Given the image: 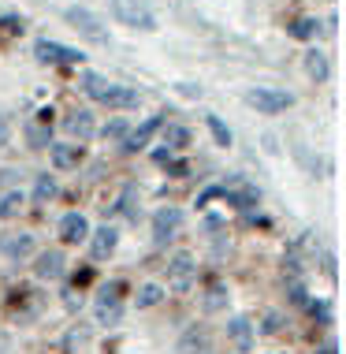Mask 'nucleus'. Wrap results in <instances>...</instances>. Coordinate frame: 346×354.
<instances>
[{
	"label": "nucleus",
	"instance_id": "f257e3e1",
	"mask_svg": "<svg viewBox=\"0 0 346 354\" xmlns=\"http://www.w3.org/2000/svg\"><path fill=\"white\" fill-rule=\"evenodd\" d=\"M246 104H249V109H257L261 116H280V112H287L294 104V93L272 90V86H257V90L246 93Z\"/></svg>",
	"mask_w": 346,
	"mask_h": 354
},
{
	"label": "nucleus",
	"instance_id": "f03ea898",
	"mask_svg": "<svg viewBox=\"0 0 346 354\" xmlns=\"http://www.w3.org/2000/svg\"><path fill=\"white\" fill-rule=\"evenodd\" d=\"M67 23L79 30L86 41H93V45H108V26L101 23L97 15L90 12V8H67Z\"/></svg>",
	"mask_w": 346,
	"mask_h": 354
},
{
	"label": "nucleus",
	"instance_id": "7ed1b4c3",
	"mask_svg": "<svg viewBox=\"0 0 346 354\" xmlns=\"http://www.w3.org/2000/svg\"><path fill=\"white\" fill-rule=\"evenodd\" d=\"M194 280H198V265H194V257L190 254H175L168 261V287L171 291H190L194 287Z\"/></svg>",
	"mask_w": 346,
	"mask_h": 354
},
{
	"label": "nucleus",
	"instance_id": "20e7f679",
	"mask_svg": "<svg viewBox=\"0 0 346 354\" xmlns=\"http://www.w3.org/2000/svg\"><path fill=\"white\" fill-rule=\"evenodd\" d=\"M115 15L123 19L127 26H142V30H157V19L146 4H138V0H112Z\"/></svg>",
	"mask_w": 346,
	"mask_h": 354
},
{
	"label": "nucleus",
	"instance_id": "39448f33",
	"mask_svg": "<svg viewBox=\"0 0 346 354\" xmlns=\"http://www.w3.org/2000/svg\"><path fill=\"white\" fill-rule=\"evenodd\" d=\"M179 227H182V209L179 205H164L157 216H153V243L164 246L168 239H175Z\"/></svg>",
	"mask_w": 346,
	"mask_h": 354
},
{
	"label": "nucleus",
	"instance_id": "423d86ee",
	"mask_svg": "<svg viewBox=\"0 0 346 354\" xmlns=\"http://www.w3.org/2000/svg\"><path fill=\"white\" fill-rule=\"evenodd\" d=\"M34 56H37L41 64H82V60H86L79 49H67V45L49 41V37H41V41L34 45Z\"/></svg>",
	"mask_w": 346,
	"mask_h": 354
},
{
	"label": "nucleus",
	"instance_id": "0eeeda50",
	"mask_svg": "<svg viewBox=\"0 0 346 354\" xmlns=\"http://www.w3.org/2000/svg\"><path fill=\"white\" fill-rule=\"evenodd\" d=\"M0 254L8 261H26L34 254V235L30 232H4L0 235Z\"/></svg>",
	"mask_w": 346,
	"mask_h": 354
},
{
	"label": "nucleus",
	"instance_id": "6e6552de",
	"mask_svg": "<svg viewBox=\"0 0 346 354\" xmlns=\"http://www.w3.org/2000/svg\"><path fill=\"white\" fill-rule=\"evenodd\" d=\"M227 339H231V347H235L238 354H249L253 351V339H257L253 321L249 317H231L227 321Z\"/></svg>",
	"mask_w": 346,
	"mask_h": 354
},
{
	"label": "nucleus",
	"instance_id": "1a4fd4ad",
	"mask_svg": "<svg viewBox=\"0 0 346 354\" xmlns=\"http://www.w3.org/2000/svg\"><path fill=\"white\" fill-rule=\"evenodd\" d=\"M64 131L79 142V146H82V142H90L93 135H97V127H93V112L90 109H75L71 116L64 120Z\"/></svg>",
	"mask_w": 346,
	"mask_h": 354
},
{
	"label": "nucleus",
	"instance_id": "9d476101",
	"mask_svg": "<svg viewBox=\"0 0 346 354\" xmlns=\"http://www.w3.org/2000/svg\"><path fill=\"white\" fill-rule=\"evenodd\" d=\"M64 265H67L64 250H41V254H37V261H34V276H37V280H60Z\"/></svg>",
	"mask_w": 346,
	"mask_h": 354
},
{
	"label": "nucleus",
	"instance_id": "9b49d317",
	"mask_svg": "<svg viewBox=\"0 0 346 354\" xmlns=\"http://www.w3.org/2000/svg\"><path fill=\"white\" fill-rule=\"evenodd\" d=\"M115 246H119V232H115L112 224H104V227H97V232H90V254L97 257V261L112 257Z\"/></svg>",
	"mask_w": 346,
	"mask_h": 354
},
{
	"label": "nucleus",
	"instance_id": "f8f14e48",
	"mask_svg": "<svg viewBox=\"0 0 346 354\" xmlns=\"http://www.w3.org/2000/svg\"><path fill=\"white\" fill-rule=\"evenodd\" d=\"M220 198H227V205H235V209H253L257 202H261L257 187L242 183V179H235L231 187H224V190H220Z\"/></svg>",
	"mask_w": 346,
	"mask_h": 354
},
{
	"label": "nucleus",
	"instance_id": "ddd939ff",
	"mask_svg": "<svg viewBox=\"0 0 346 354\" xmlns=\"http://www.w3.org/2000/svg\"><path fill=\"white\" fill-rule=\"evenodd\" d=\"M142 93L134 90V86H115L108 82V90L101 93V104H108V109H138Z\"/></svg>",
	"mask_w": 346,
	"mask_h": 354
},
{
	"label": "nucleus",
	"instance_id": "4468645a",
	"mask_svg": "<svg viewBox=\"0 0 346 354\" xmlns=\"http://www.w3.org/2000/svg\"><path fill=\"white\" fill-rule=\"evenodd\" d=\"M49 153H52V165L60 171L79 168V160H82V146H79V142H52Z\"/></svg>",
	"mask_w": 346,
	"mask_h": 354
},
{
	"label": "nucleus",
	"instance_id": "2eb2a0df",
	"mask_svg": "<svg viewBox=\"0 0 346 354\" xmlns=\"http://www.w3.org/2000/svg\"><path fill=\"white\" fill-rule=\"evenodd\" d=\"M160 127H164V120H160V116H149V120L142 123L138 131H131V135L123 138V149H127V153H138V149H146V146H149V138L157 135Z\"/></svg>",
	"mask_w": 346,
	"mask_h": 354
},
{
	"label": "nucleus",
	"instance_id": "dca6fc26",
	"mask_svg": "<svg viewBox=\"0 0 346 354\" xmlns=\"http://www.w3.org/2000/svg\"><path fill=\"white\" fill-rule=\"evenodd\" d=\"M60 239L64 243H86V239H90V220L82 213H67L60 220Z\"/></svg>",
	"mask_w": 346,
	"mask_h": 354
},
{
	"label": "nucleus",
	"instance_id": "f3484780",
	"mask_svg": "<svg viewBox=\"0 0 346 354\" xmlns=\"http://www.w3.org/2000/svg\"><path fill=\"white\" fill-rule=\"evenodd\" d=\"M123 321V302L97 295V324H119Z\"/></svg>",
	"mask_w": 346,
	"mask_h": 354
},
{
	"label": "nucleus",
	"instance_id": "a211bd4d",
	"mask_svg": "<svg viewBox=\"0 0 346 354\" xmlns=\"http://www.w3.org/2000/svg\"><path fill=\"white\" fill-rule=\"evenodd\" d=\"M305 71H309V79H313V82H324V79L331 75L328 56H324L320 49H309V53H305Z\"/></svg>",
	"mask_w": 346,
	"mask_h": 354
},
{
	"label": "nucleus",
	"instance_id": "6ab92c4d",
	"mask_svg": "<svg viewBox=\"0 0 346 354\" xmlns=\"http://www.w3.org/2000/svg\"><path fill=\"white\" fill-rule=\"evenodd\" d=\"M56 190H60V187H56V179L49 176V171H45V176H37V179H34V202H37V205L52 202Z\"/></svg>",
	"mask_w": 346,
	"mask_h": 354
},
{
	"label": "nucleus",
	"instance_id": "aec40b11",
	"mask_svg": "<svg viewBox=\"0 0 346 354\" xmlns=\"http://www.w3.org/2000/svg\"><path fill=\"white\" fill-rule=\"evenodd\" d=\"M26 142H30L34 149H45V146H52V131H49V123H30L26 127Z\"/></svg>",
	"mask_w": 346,
	"mask_h": 354
},
{
	"label": "nucleus",
	"instance_id": "412c9836",
	"mask_svg": "<svg viewBox=\"0 0 346 354\" xmlns=\"http://www.w3.org/2000/svg\"><path fill=\"white\" fill-rule=\"evenodd\" d=\"M23 190H8L4 198H0V220H15L19 216V209H23Z\"/></svg>",
	"mask_w": 346,
	"mask_h": 354
},
{
	"label": "nucleus",
	"instance_id": "4be33fe9",
	"mask_svg": "<svg viewBox=\"0 0 346 354\" xmlns=\"http://www.w3.org/2000/svg\"><path fill=\"white\" fill-rule=\"evenodd\" d=\"M82 90H86V97H93V101H101V93L108 90V79H101L97 71H82Z\"/></svg>",
	"mask_w": 346,
	"mask_h": 354
},
{
	"label": "nucleus",
	"instance_id": "5701e85b",
	"mask_svg": "<svg viewBox=\"0 0 346 354\" xmlns=\"http://www.w3.org/2000/svg\"><path fill=\"white\" fill-rule=\"evenodd\" d=\"M164 299V287L160 283H142L138 287V310H153V306H160Z\"/></svg>",
	"mask_w": 346,
	"mask_h": 354
},
{
	"label": "nucleus",
	"instance_id": "b1692460",
	"mask_svg": "<svg viewBox=\"0 0 346 354\" xmlns=\"http://www.w3.org/2000/svg\"><path fill=\"white\" fill-rule=\"evenodd\" d=\"M190 146V131L179 127V123H171L164 127V149H186Z\"/></svg>",
	"mask_w": 346,
	"mask_h": 354
},
{
	"label": "nucleus",
	"instance_id": "393cba45",
	"mask_svg": "<svg viewBox=\"0 0 346 354\" xmlns=\"http://www.w3.org/2000/svg\"><path fill=\"white\" fill-rule=\"evenodd\" d=\"M227 306V287L224 283H213L205 291V313H220Z\"/></svg>",
	"mask_w": 346,
	"mask_h": 354
},
{
	"label": "nucleus",
	"instance_id": "a878e982",
	"mask_svg": "<svg viewBox=\"0 0 346 354\" xmlns=\"http://www.w3.org/2000/svg\"><path fill=\"white\" fill-rule=\"evenodd\" d=\"M101 135H104V142H123V138L131 135V131H127V120H119V116L108 120V123H104V131H101Z\"/></svg>",
	"mask_w": 346,
	"mask_h": 354
},
{
	"label": "nucleus",
	"instance_id": "bb28decb",
	"mask_svg": "<svg viewBox=\"0 0 346 354\" xmlns=\"http://www.w3.org/2000/svg\"><path fill=\"white\" fill-rule=\"evenodd\" d=\"M316 30H320V23H316V19H298V23L291 26V37H298V41H309V37H316Z\"/></svg>",
	"mask_w": 346,
	"mask_h": 354
},
{
	"label": "nucleus",
	"instance_id": "cd10ccee",
	"mask_svg": "<svg viewBox=\"0 0 346 354\" xmlns=\"http://www.w3.org/2000/svg\"><path fill=\"white\" fill-rule=\"evenodd\" d=\"M205 123H209V131H213L216 146H231V131H227L224 120H220V116H205Z\"/></svg>",
	"mask_w": 346,
	"mask_h": 354
},
{
	"label": "nucleus",
	"instance_id": "c85d7f7f",
	"mask_svg": "<svg viewBox=\"0 0 346 354\" xmlns=\"http://www.w3.org/2000/svg\"><path fill=\"white\" fill-rule=\"evenodd\" d=\"M280 328H283V317H280V313H268L265 324H261V332H265V336H276Z\"/></svg>",
	"mask_w": 346,
	"mask_h": 354
},
{
	"label": "nucleus",
	"instance_id": "c756f323",
	"mask_svg": "<svg viewBox=\"0 0 346 354\" xmlns=\"http://www.w3.org/2000/svg\"><path fill=\"white\" fill-rule=\"evenodd\" d=\"M82 343H86V328H71V332H67V339H64V347L75 351V347H82Z\"/></svg>",
	"mask_w": 346,
	"mask_h": 354
},
{
	"label": "nucleus",
	"instance_id": "7c9ffc66",
	"mask_svg": "<svg viewBox=\"0 0 346 354\" xmlns=\"http://www.w3.org/2000/svg\"><path fill=\"white\" fill-rule=\"evenodd\" d=\"M8 138H12V127H8V116L0 112V149L8 146Z\"/></svg>",
	"mask_w": 346,
	"mask_h": 354
},
{
	"label": "nucleus",
	"instance_id": "2f4dec72",
	"mask_svg": "<svg viewBox=\"0 0 346 354\" xmlns=\"http://www.w3.org/2000/svg\"><path fill=\"white\" fill-rule=\"evenodd\" d=\"M179 93H182V97H201V86H194V82H179Z\"/></svg>",
	"mask_w": 346,
	"mask_h": 354
},
{
	"label": "nucleus",
	"instance_id": "473e14b6",
	"mask_svg": "<svg viewBox=\"0 0 346 354\" xmlns=\"http://www.w3.org/2000/svg\"><path fill=\"white\" fill-rule=\"evenodd\" d=\"M291 302H294V306H305V291H302V283H291Z\"/></svg>",
	"mask_w": 346,
	"mask_h": 354
},
{
	"label": "nucleus",
	"instance_id": "72a5a7b5",
	"mask_svg": "<svg viewBox=\"0 0 346 354\" xmlns=\"http://www.w3.org/2000/svg\"><path fill=\"white\" fill-rule=\"evenodd\" d=\"M220 190H224V187H209L205 194L198 198V205H205V202H213V198H220Z\"/></svg>",
	"mask_w": 346,
	"mask_h": 354
},
{
	"label": "nucleus",
	"instance_id": "f704fd0d",
	"mask_svg": "<svg viewBox=\"0 0 346 354\" xmlns=\"http://www.w3.org/2000/svg\"><path fill=\"white\" fill-rule=\"evenodd\" d=\"M168 171H171V176H175V179H182V176H186V171H190V168H186V165H182V160H175V165H171Z\"/></svg>",
	"mask_w": 346,
	"mask_h": 354
}]
</instances>
